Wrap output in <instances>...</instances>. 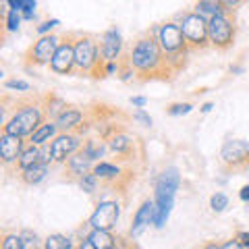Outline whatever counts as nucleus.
Segmentation results:
<instances>
[{"label": "nucleus", "mask_w": 249, "mask_h": 249, "mask_svg": "<svg viewBox=\"0 0 249 249\" xmlns=\"http://www.w3.org/2000/svg\"><path fill=\"white\" fill-rule=\"evenodd\" d=\"M129 58L139 81H170L175 77L166 54L158 42L156 29L145 31L137 37L129 48Z\"/></svg>", "instance_id": "1"}, {"label": "nucleus", "mask_w": 249, "mask_h": 249, "mask_svg": "<svg viewBox=\"0 0 249 249\" xmlns=\"http://www.w3.org/2000/svg\"><path fill=\"white\" fill-rule=\"evenodd\" d=\"M48 121L44 108L42 96H21L19 100H15L13 114L2 123V133L19 135V137H31V133Z\"/></svg>", "instance_id": "2"}, {"label": "nucleus", "mask_w": 249, "mask_h": 249, "mask_svg": "<svg viewBox=\"0 0 249 249\" xmlns=\"http://www.w3.org/2000/svg\"><path fill=\"white\" fill-rule=\"evenodd\" d=\"M75 77H93V79L108 77L98 36L88 31H75Z\"/></svg>", "instance_id": "3"}, {"label": "nucleus", "mask_w": 249, "mask_h": 249, "mask_svg": "<svg viewBox=\"0 0 249 249\" xmlns=\"http://www.w3.org/2000/svg\"><path fill=\"white\" fill-rule=\"evenodd\" d=\"M158 34V42L162 46V50L166 54V60L173 73L178 75L187 67V56H189V48H187V42L183 37V31H181V25L175 21H166L156 29Z\"/></svg>", "instance_id": "4"}, {"label": "nucleus", "mask_w": 249, "mask_h": 249, "mask_svg": "<svg viewBox=\"0 0 249 249\" xmlns=\"http://www.w3.org/2000/svg\"><path fill=\"white\" fill-rule=\"evenodd\" d=\"M181 185V175L177 168H166L162 170L160 177L156 178V220L154 224L162 229L168 220V214L175 204V193L178 191Z\"/></svg>", "instance_id": "5"}, {"label": "nucleus", "mask_w": 249, "mask_h": 249, "mask_svg": "<svg viewBox=\"0 0 249 249\" xmlns=\"http://www.w3.org/2000/svg\"><path fill=\"white\" fill-rule=\"evenodd\" d=\"M181 31H183V37L187 42V48L191 52H197V50H206L210 48V34H208V21L197 15L196 11H189L181 15Z\"/></svg>", "instance_id": "6"}, {"label": "nucleus", "mask_w": 249, "mask_h": 249, "mask_svg": "<svg viewBox=\"0 0 249 249\" xmlns=\"http://www.w3.org/2000/svg\"><path fill=\"white\" fill-rule=\"evenodd\" d=\"M208 34H210V44L216 50H229L235 44L237 37V21L235 13L227 15H216L208 21Z\"/></svg>", "instance_id": "7"}, {"label": "nucleus", "mask_w": 249, "mask_h": 249, "mask_svg": "<svg viewBox=\"0 0 249 249\" xmlns=\"http://www.w3.org/2000/svg\"><path fill=\"white\" fill-rule=\"evenodd\" d=\"M220 164L229 173H243L249 168V142L229 139L220 147Z\"/></svg>", "instance_id": "8"}, {"label": "nucleus", "mask_w": 249, "mask_h": 249, "mask_svg": "<svg viewBox=\"0 0 249 249\" xmlns=\"http://www.w3.org/2000/svg\"><path fill=\"white\" fill-rule=\"evenodd\" d=\"M60 44V37L58 36H42L40 40H36L34 44L29 46L23 54V65L27 69H37V67H44V65H50V60L54 56Z\"/></svg>", "instance_id": "9"}, {"label": "nucleus", "mask_w": 249, "mask_h": 249, "mask_svg": "<svg viewBox=\"0 0 249 249\" xmlns=\"http://www.w3.org/2000/svg\"><path fill=\"white\" fill-rule=\"evenodd\" d=\"M50 71L54 75H75V31L60 36V44L50 60Z\"/></svg>", "instance_id": "10"}, {"label": "nucleus", "mask_w": 249, "mask_h": 249, "mask_svg": "<svg viewBox=\"0 0 249 249\" xmlns=\"http://www.w3.org/2000/svg\"><path fill=\"white\" fill-rule=\"evenodd\" d=\"M108 150L116 154L121 162H129V164H135V160L143 158V145L139 143L135 135L127 133V131H121L108 139Z\"/></svg>", "instance_id": "11"}, {"label": "nucleus", "mask_w": 249, "mask_h": 249, "mask_svg": "<svg viewBox=\"0 0 249 249\" xmlns=\"http://www.w3.org/2000/svg\"><path fill=\"white\" fill-rule=\"evenodd\" d=\"M85 139L77 133H58L56 137L48 143L50 147V158L54 164H65L75 152L81 150Z\"/></svg>", "instance_id": "12"}, {"label": "nucleus", "mask_w": 249, "mask_h": 249, "mask_svg": "<svg viewBox=\"0 0 249 249\" xmlns=\"http://www.w3.org/2000/svg\"><path fill=\"white\" fill-rule=\"evenodd\" d=\"M119 214H121V206L119 201H112V199H106V201H100L93 210V214L89 216L88 224L91 229H100V231H114L116 227V220H119Z\"/></svg>", "instance_id": "13"}, {"label": "nucleus", "mask_w": 249, "mask_h": 249, "mask_svg": "<svg viewBox=\"0 0 249 249\" xmlns=\"http://www.w3.org/2000/svg\"><path fill=\"white\" fill-rule=\"evenodd\" d=\"M23 150H25V137L0 133V162H2L4 166L17 164Z\"/></svg>", "instance_id": "14"}, {"label": "nucleus", "mask_w": 249, "mask_h": 249, "mask_svg": "<svg viewBox=\"0 0 249 249\" xmlns=\"http://www.w3.org/2000/svg\"><path fill=\"white\" fill-rule=\"evenodd\" d=\"M100 48H102V58L106 62H116L123 52H124V46H123V37L119 34V29L116 27H110L106 29L102 37H100Z\"/></svg>", "instance_id": "15"}, {"label": "nucleus", "mask_w": 249, "mask_h": 249, "mask_svg": "<svg viewBox=\"0 0 249 249\" xmlns=\"http://www.w3.org/2000/svg\"><path fill=\"white\" fill-rule=\"evenodd\" d=\"M48 162H52V158H50V147L29 143V145H25V150H23L21 158L17 160L15 168L21 173V170H27V168L36 166V164H48Z\"/></svg>", "instance_id": "16"}, {"label": "nucleus", "mask_w": 249, "mask_h": 249, "mask_svg": "<svg viewBox=\"0 0 249 249\" xmlns=\"http://www.w3.org/2000/svg\"><path fill=\"white\" fill-rule=\"evenodd\" d=\"M91 158L88 156V152L83 150V145H81V150L79 152H75L71 158H69L67 162H65V170H67V177H69V181H77L79 183V178L83 177V175H88V173H91Z\"/></svg>", "instance_id": "17"}, {"label": "nucleus", "mask_w": 249, "mask_h": 249, "mask_svg": "<svg viewBox=\"0 0 249 249\" xmlns=\"http://www.w3.org/2000/svg\"><path fill=\"white\" fill-rule=\"evenodd\" d=\"M154 220H156V201H152V199L142 201V206L137 208V212L133 216V224H131L129 235L133 237V239L139 237Z\"/></svg>", "instance_id": "18"}, {"label": "nucleus", "mask_w": 249, "mask_h": 249, "mask_svg": "<svg viewBox=\"0 0 249 249\" xmlns=\"http://www.w3.org/2000/svg\"><path fill=\"white\" fill-rule=\"evenodd\" d=\"M85 121V108H79V106H71L69 104L65 110L58 114V119L54 121L60 133H73L77 131V127Z\"/></svg>", "instance_id": "19"}, {"label": "nucleus", "mask_w": 249, "mask_h": 249, "mask_svg": "<svg viewBox=\"0 0 249 249\" xmlns=\"http://www.w3.org/2000/svg\"><path fill=\"white\" fill-rule=\"evenodd\" d=\"M196 13L201 15L206 21H210L212 17H216V15H227V13H235V11H231L222 0H197Z\"/></svg>", "instance_id": "20"}, {"label": "nucleus", "mask_w": 249, "mask_h": 249, "mask_svg": "<svg viewBox=\"0 0 249 249\" xmlns=\"http://www.w3.org/2000/svg\"><path fill=\"white\" fill-rule=\"evenodd\" d=\"M58 133H60V131L56 127V123H54V121H46L44 124H40V127L31 133V137L27 139V142L34 143V145H46V143H50Z\"/></svg>", "instance_id": "21"}, {"label": "nucleus", "mask_w": 249, "mask_h": 249, "mask_svg": "<svg viewBox=\"0 0 249 249\" xmlns=\"http://www.w3.org/2000/svg\"><path fill=\"white\" fill-rule=\"evenodd\" d=\"M50 173V166L48 164H36V166H31L27 170H21L19 173V181L23 185H27V187H34L37 183H42L46 177H48Z\"/></svg>", "instance_id": "22"}, {"label": "nucleus", "mask_w": 249, "mask_h": 249, "mask_svg": "<svg viewBox=\"0 0 249 249\" xmlns=\"http://www.w3.org/2000/svg\"><path fill=\"white\" fill-rule=\"evenodd\" d=\"M42 100H44V108H46V114H48V121H50V119L56 121L58 114L69 106L65 100L58 98V96H54V93H44Z\"/></svg>", "instance_id": "23"}, {"label": "nucleus", "mask_w": 249, "mask_h": 249, "mask_svg": "<svg viewBox=\"0 0 249 249\" xmlns=\"http://www.w3.org/2000/svg\"><path fill=\"white\" fill-rule=\"evenodd\" d=\"M0 249H27V247H25V243H23L21 235L2 231L0 232Z\"/></svg>", "instance_id": "24"}, {"label": "nucleus", "mask_w": 249, "mask_h": 249, "mask_svg": "<svg viewBox=\"0 0 249 249\" xmlns=\"http://www.w3.org/2000/svg\"><path fill=\"white\" fill-rule=\"evenodd\" d=\"M71 239L65 237V235H60V232H54V235H50L48 239L44 241V249H67V247H71Z\"/></svg>", "instance_id": "25"}, {"label": "nucleus", "mask_w": 249, "mask_h": 249, "mask_svg": "<svg viewBox=\"0 0 249 249\" xmlns=\"http://www.w3.org/2000/svg\"><path fill=\"white\" fill-rule=\"evenodd\" d=\"M21 25V11L9 9L4 13V34L6 31H17Z\"/></svg>", "instance_id": "26"}, {"label": "nucleus", "mask_w": 249, "mask_h": 249, "mask_svg": "<svg viewBox=\"0 0 249 249\" xmlns=\"http://www.w3.org/2000/svg\"><path fill=\"white\" fill-rule=\"evenodd\" d=\"M100 183H102V181H100V178L93 175V173H88V175H83V177L79 178V187H81L85 193H96Z\"/></svg>", "instance_id": "27"}, {"label": "nucleus", "mask_w": 249, "mask_h": 249, "mask_svg": "<svg viewBox=\"0 0 249 249\" xmlns=\"http://www.w3.org/2000/svg\"><path fill=\"white\" fill-rule=\"evenodd\" d=\"M21 239H23V243H25L27 249H44V241H40V237H37L36 232H31L27 229L21 232Z\"/></svg>", "instance_id": "28"}, {"label": "nucleus", "mask_w": 249, "mask_h": 249, "mask_svg": "<svg viewBox=\"0 0 249 249\" xmlns=\"http://www.w3.org/2000/svg\"><path fill=\"white\" fill-rule=\"evenodd\" d=\"M210 206H212L214 212H222V210L229 206V197L224 196V193H214V196L210 197Z\"/></svg>", "instance_id": "29"}, {"label": "nucleus", "mask_w": 249, "mask_h": 249, "mask_svg": "<svg viewBox=\"0 0 249 249\" xmlns=\"http://www.w3.org/2000/svg\"><path fill=\"white\" fill-rule=\"evenodd\" d=\"M191 104L189 102H181V104H170L168 108H166V112L170 114V116H178V114H189L191 112Z\"/></svg>", "instance_id": "30"}, {"label": "nucleus", "mask_w": 249, "mask_h": 249, "mask_svg": "<svg viewBox=\"0 0 249 249\" xmlns=\"http://www.w3.org/2000/svg\"><path fill=\"white\" fill-rule=\"evenodd\" d=\"M36 6H37L36 0H25V2H23V11H21V15H23L25 19H34Z\"/></svg>", "instance_id": "31"}, {"label": "nucleus", "mask_w": 249, "mask_h": 249, "mask_svg": "<svg viewBox=\"0 0 249 249\" xmlns=\"http://www.w3.org/2000/svg\"><path fill=\"white\" fill-rule=\"evenodd\" d=\"M56 25H60V21L58 19H50V21H44L42 25H37V34L40 36H48V31L54 29Z\"/></svg>", "instance_id": "32"}, {"label": "nucleus", "mask_w": 249, "mask_h": 249, "mask_svg": "<svg viewBox=\"0 0 249 249\" xmlns=\"http://www.w3.org/2000/svg\"><path fill=\"white\" fill-rule=\"evenodd\" d=\"M6 89H19V91H29V83L27 81H19V79H9L4 83Z\"/></svg>", "instance_id": "33"}, {"label": "nucleus", "mask_w": 249, "mask_h": 249, "mask_svg": "<svg viewBox=\"0 0 249 249\" xmlns=\"http://www.w3.org/2000/svg\"><path fill=\"white\" fill-rule=\"evenodd\" d=\"M222 249H245V247L241 245L235 237H232V239H229V241H224V243H222Z\"/></svg>", "instance_id": "34"}, {"label": "nucleus", "mask_w": 249, "mask_h": 249, "mask_svg": "<svg viewBox=\"0 0 249 249\" xmlns=\"http://www.w3.org/2000/svg\"><path fill=\"white\" fill-rule=\"evenodd\" d=\"M235 239L239 241L241 245H243L245 249H249V232H245V231H241V232H237L235 235Z\"/></svg>", "instance_id": "35"}, {"label": "nucleus", "mask_w": 249, "mask_h": 249, "mask_svg": "<svg viewBox=\"0 0 249 249\" xmlns=\"http://www.w3.org/2000/svg\"><path fill=\"white\" fill-rule=\"evenodd\" d=\"M133 119H135V121H142V123H145L147 127H152V119H150V116H147L143 110H137V112L133 114Z\"/></svg>", "instance_id": "36"}, {"label": "nucleus", "mask_w": 249, "mask_h": 249, "mask_svg": "<svg viewBox=\"0 0 249 249\" xmlns=\"http://www.w3.org/2000/svg\"><path fill=\"white\" fill-rule=\"evenodd\" d=\"M23 2H25V0H4V4L13 11H23Z\"/></svg>", "instance_id": "37"}, {"label": "nucleus", "mask_w": 249, "mask_h": 249, "mask_svg": "<svg viewBox=\"0 0 249 249\" xmlns=\"http://www.w3.org/2000/svg\"><path fill=\"white\" fill-rule=\"evenodd\" d=\"M196 249H222V243H218V241H206V243H201Z\"/></svg>", "instance_id": "38"}, {"label": "nucleus", "mask_w": 249, "mask_h": 249, "mask_svg": "<svg viewBox=\"0 0 249 249\" xmlns=\"http://www.w3.org/2000/svg\"><path fill=\"white\" fill-rule=\"evenodd\" d=\"M75 249H96V247H93L91 241H89L88 237H85V239H81L79 243H77V247H75Z\"/></svg>", "instance_id": "39"}, {"label": "nucleus", "mask_w": 249, "mask_h": 249, "mask_svg": "<svg viewBox=\"0 0 249 249\" xmlns=\"http://www.w3.org/2000/svg\"><path fill=\"white\" fill-rule=\"evenodd\" d=\"M222 2H224V4H227V6H229V9H231V11H235V9H237V6H239V4H243V2H245V0H222Z\"/></svg>", "instance_id": "40"}, {"label": "nucleus", "mask_w": 249, "mask_h": 249, "mask_svg": "<svg viewBox=\"0 0 249 249\" xmlns=\"http://www.w3.org/2000/svg\"><path fill=\"white\" fill-rule=\"evenodd\" d=\"M239 197H241V199H243V201H249V185H245V187H243V189H241V191H239Z\"/></svg>", "instance_id": "41"}, {"label": "nucleus", "mask_w": 249, "mask_h": 249, "mask_svg": "<svg viewBox=\"0 0 249 249\" xmlns=\"http://www.w3.org/2000/svg\"><path fill=\"white\" fill-rule=\"evenodd\" d=\"M131 104L142 108V106H145V98H142V96H137V98H131Z\"/></svg>", "instance_id": "42"}, {"label": "nucleus", "mask_w": 249, "mask_h": 249, "mask_svg": "<svg viewBox=\"0 0 249 249\" xmlns=\"http://www.w3.org/2000/svg\"><path fill=\"white\" fill-rule=\"evenodd\" d=\"M201 110H204V112H210V110H212V102H208V104H204V108H201Z\"/></svg>", "instance_id": "43"}, {"label": "nucleus", "mask_w": 249, "mask_h": 249, "mask_svg": "<svg viewBox=\"0 0 249 249\" xmlns=\"http://www.w3.org/2000/svg\"><path fill=\"white\" fill-rule=\"evenodd\" d=\"M67 249H75V247H73V245H71V247H67Z\"/></svg>", "instance_id": "44"}]
</instances>
